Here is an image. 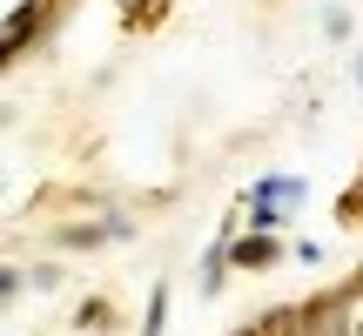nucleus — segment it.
<instances>
[{"label": "nucleus", "mask_w": 363, "mask_h": 336, "mask_svg": "<svg viewBox=\"0 0 363 336\" xmlns=\"http://www.w3.org/2000/svg\"><path fill=\"white\" fill-rule=\"evenodd\" d=\"M343 316H350V303H323V310H310V336H350V323H343Z\"/></svg>", "instance_id": "nucleus-1"}, {"label": "nucleus", "mask_w": 363, "mask_h": 336, "mask_svg": "<svg viewBox=\"0 0 363 336\" xmlns=\"http://www.w3.org/2000/svg\"><path fill=\"white\" fill-rule=\"evenodd\" d=\"M34 21H40V0H34V7H21V13H13V27H7V47H21V34H27Z\"/></svg>", "instance_id": "nucleus-2"}, {"label": "nucleus", "mask_w": 363, "mask_h": 336, "mask_svg": "<svg viewBox=\"0 0 363 336\" xmlns=\"http://www.w3.org/2000/svg\"><path fill=\"white\" fill-rule=\"evenodd\" d=\"M350 336H363V303H350Z\"/></svg>", "instance_id": "nucleus-3"}, {"label": "nucleus", "mask_w": 363, "mask_h": 336, "mask_svg": "<svg viewBox=\"0 0 363 336\" xmlns=\"http://www.w3.org/2000/svg\"><path fill=\"white\" fill-rule=\"evenodd\" d=\"M242 336H262V330H242Z\"/></svg>", "instance_id": "nucleus-4"}]
</instances>
